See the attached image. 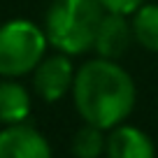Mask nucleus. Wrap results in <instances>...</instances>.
Masks as SVG:
<instances>
[{"mask_svg":"<svg viewBox=\"0 0 158 158\" xmlns=\"http://www.w3.org/2000/svg\"><path fill=\"white\" fill-rule=\"evenodd\" d=\"M72 95L81 118L102 130L118 126L135 107L133 77L112 58L102 56L77 70Z\"/></svg>","mask_w":158,"mask_h":158,"instance_id":"obj_1","label":"nucleus"},{"mask_svg":"<svg viewBox=\"0 0 158 158\" xmlns=\"http://www.w3.org/2000/svg\"><path fill=\"white\" fill-rule=\"evenodd\" d=\"M105 12L100 0H54L44 19L49 44L68 56L89 51Z\"/></svg>","mask_w":158,"mask_h":158,"instance_id":"obj_2","label":"nucleus"},{"mask_svg":"<svg viewBox=\"0 0 158 158\" xmlns=\"http://www.w3.org/2000/svg\"><path fill=\"white\" fill-rule=\"evenodd\" d=\"M49 44L47 33L26 19H14L0 26V74L21 77L33 72L44 58Z\"/></svg>","mask_w":158,"mask_h":158,"instance_id":"obj_3","label":"nucleus"},{"mask_svg":"<svg viewBox=\"0 0 158 158\" xmlns=\"http://www.w3.org/2000/svg\"><path fill=\"white\" fill-rule=\"evenodd\" d=\"M74 70L70 63L68 54H56L49 58H42L35 68V77H33V86L37 91V95L47 102H56L60 100L74 84Z\"/></svg>","mask_w":158,"mask_h":158,"instance_id":"obj_4","label":"nucleus"},{"mask_svg":"<svg viewBox=\"0 0 158 158\" xmlns=\"http://www.w3.org/2000/svg\"><path fill=\"white\" fill-rule=\"evenodd\" d=\"M49 153L44 135L23 121L7 123L5 130H0V158H47Z\"/></svg>","mask_w":158,"mask_h":158,"instance_id":"obj_5","label":"nucleus"},{"mask_svg":"<svg viewBox=\"0 0 158 158\" xmlns=\"http://www.w3.org/2000/svg\"><path fill=\"white\" fill-rule=\"evenodd\" d=\"M135 33L133 23H128V14H118V12H105L98 30H95V51L102 58H118L123 56L126 49L130 47Z\"/></svg>","mask_w":158,"mask_h":158,"instance_id":"obj_6","label":"nucleus"},{"mask_svg":"<svg viewBox=\"0 0 158 158\" xmlns=\"http://www.w3.org/2000/svg\"><path fill=\"white\" fill-rule=\"evenodd\" d=\"M105 151L114 158H151L153 144L147 133L133 126H114L107 137V149Z\"/></svg>","mask_w":158,"mask_h":158,"instance_id":"obj_7","label":"nucleus"},{"mask_svg":"<svg viewBox=\"0 0 158 158\" xmlns=\"http://www.w3.org/2000/svg\"><path fill=\"white\" fill-rule=\"evenodd\" d=\"M30 114V95L19 81H0V123H19Z\"/></svg>","mask_w":158,"mask_h":158,"instance_id":"obj_8","label":"nucleus"},{"mask_svg":"<svg viewBox=\"0 0 158 158\" xmlns=\"http://www.w3.org/2000/svg\"><path fill=\"white\" fill-rule=\"evenodd\" d=\"M133 33L142 47L158 51V5H142L135 12Z\"/></svg>","mask_w":158,"mask_h":158,"instance_id":"obj_9","label":"nucleus"},{"mask_svg":"<svg viewBox=\"0 0 158 158\" xmlns=\"http://www.w3.org/2000/svg\"><path fill=\"white\" fill-rule=\"evenodd\" d=\"M107 149V137L102 135V128L93 123H86L79 128L72 137V151L79 158H95Z\"/></svg>","mask_w":158,"mask_h":158,"instance_id":"obj_10","label":"nucleus"},{"mask_svg":"<svg viewBox=\"0 0 158 158\" xmlns=\"http://www.w3.org/2000/svg\"><path fill=\"white\" fill-rule=\"evenodd\" d=\"M100 5L107 12H118V14H135L144 5V0H100Z\"/></svg>","mask_w":158,"mask_h":158,"instance_id":"obj_11","label":"nucleus"}]
</instances>
